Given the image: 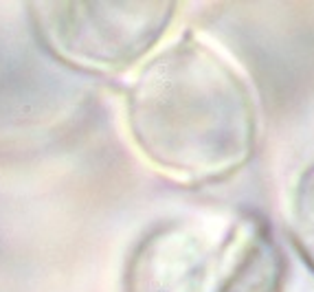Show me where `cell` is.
Segmentation results:
<instances>
[{"instance_id": "cell-2", "label": "cell", "mask_w": 314, "mask_h": 292, "mask_svg": "<svg viewBox=\"0 0 314 292\" xmlns=\"http://www.w3.org/2000/svg\"><path fill=\"white\" fill-rule=\"evenodd\" d=\"M288 217L294 248L314 272V160L299 173L294 182Z\"/></svg>"}, {"instance_id": "cell-1", "label": "cell", "mask_w": 314, "mask_h": 292, "mask_svg": "<svg viewBox=\"0 0 314 292\" xmlns=\"http://www.w3.org/2000/svg\"><path fill=\"white\" fill-rule=\"evenodd\" d=\"M132 123L152 160L198 178L237 171L257 141L246 79L191 33L143 72L132 97Z\"/></svg>"}]
</instances>
